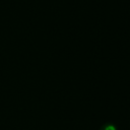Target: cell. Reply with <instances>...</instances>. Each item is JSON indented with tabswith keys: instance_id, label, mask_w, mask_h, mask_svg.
<instances>
[{
	"instance_id": "obj_1",
	"label": "cell",
	"mask_w": 130,
	"mask_h": 130,
	"mask_svg": "<svg viewBox=\"0 0 130 130\" xmlns=\"http://www.w3.org/2000/svg\"><path fill=\"white\" fill-rule=\"evenodd\" d=\"M100 130H117V127H116L115 124L107 122V123H105V124H103L101 126Z\"/></svg>"
}]
</instances>
